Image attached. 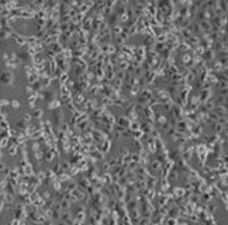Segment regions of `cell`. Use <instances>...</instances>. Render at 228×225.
<instances>
[{
    "label": "cell",
    "mask_w": 228,
    "mask_h": 225,
    "mask_svg": "<svg viewBox=\"0 0 228 225\" xmlns=\"http://www.w3.org/2000/svg\"><path fill=\"white\" fill-rule=\"evenodd\" d=\"M152 90L151 89H142L141 91H139V97H138V103L139 104H142V106H146V103L152 99Z\"/></svg>",
    "instance_id": "1"
},
{
    "label": "cell",
    "mask_w": 228,
    "mask_h": 225,
    "mask_svg": "<svg viewBox=\"0 0 228 225\" xmlns=\"http://www.w3.org/2000/svg\"><path fill=\"white\" fill-rule=\"evenodd\" d=\"M92 138H93V141L96 142V144H100V142H103L106 138H107V134H104L101 129H92Z\"/></svg>",
    "instance_id": "2"
},
{
    "label": "cell",
    "mask_w": 228,
    "mask_h": 225,
    "mask_svg": "<svg viewBox=\"0 0 228 225\" xmlns=\"http://www.w3.org/2000/svg\"><path fill=\"white\" fill-rule=\"evenodd\" d=\"M149 169H151V172H149V173L155 176L156 173H161L162 163H161L159 161H156V159H151V162H149Z\"/></svg>",
    "instance_id": "3"
},
{
    "label": "cell",
    "mask_w": 228,
    "mask_h": 225,
    "mask_svg": "<svg viewBox=\"0 0 228 225\" xmlns=\"http://www.w3.org/2000/svg\"><path fill=\"white\" fill-rule=\"evenodd\" d=\"M0 82H1V83H4V84H11L13 83L11 72H7V71L1 72V73H0Z\"/></svg>",
    "instance_id": "4"
},
{
    "label": "cell",
    "mask_w": 228,
    "mask_h": 225,
    "mask_svg": "<svg viewBox=\"0 0 228 225\" xmlns=\"http://www.w3.org/2000/svg\"><path fill=\"white\" fill-rule=\"evenodd\" d=\"M213 111L218 117H227V106H214Z\"/></svg>",
    "instance_id": "5"
},
{
    "label": "cell",
    "mask_w": 228,
    "mask_h": 225,
    "mask_svg": "<svg viewBox=\"0 0 228 225\" xmlns=\"http://www.w3.org/2000/svg\"><path fill=\"white\" fill-rule=\"evenodd\" d=\"M155 44H156L155 37H152V35H146L145 39H144V46H145L146 49H148V48H153V45Z\"/></svg>",
    "instance_id": "6"
},
{
    "label": "cell",
    "mask_w": 228,
    "mask_h": 225,
    "mask_svg": "<svg viewBox=\"0 0 228 225\" xmlns=\"http://www.w3.org/2000/svg\"><path fill=\"white\" fill-rule=\"evenodd\" d=\"M42 99H44L45 101H52L54 100V93L51 91V90H44V93H42Z\"/></svg>",
    "instance_id": "7"
},
{
    "label": "cell",
    "mask_w": 228,
    "mask_h": 225,
    "mask_svg": "<svg viewBox=\"0 0 228 225\" xmlns=\"http://www.w3.org/2000/svg\"><path fill=\"white\" fill-rule=\"evenodd\" d=\"M62 117H63V114L61 111H55V113H54V120H55V124H57V125H61V124H62Z\"/></svg>",
    "instance_id": "8"
},
{
    "label": "cell",
    "mask_w": 228,
    "mask_h": 225,
    "mask_svg": "<svg viewBox=\"0 0 228 225\" xmlns=\"http://www.w3.org/2000/svg\"><path fill=\"white\" fill-rule=\"evenodd\" d=\"M59 106H61V101H59V100H52V101L49 103L51 109H57V107H59Z\"/></svg>",
    "instance_id": "9"
},
{
    "label": "cell",
    "mask_w": 228,
    "mask_h": 225,
    "mask_svg": "<svg viewBox=\"0 0 228 225\" xmlns=\"http://www.w3.org/2000/svg\"><path fill=\"white\" fill-rule=\"evenodd\" d=\"M41 117H42V110H35L34 118H41Z\"/></svg>",
    "instance_id": "10"
},
{
    "label": "cell",
    "mask_w": 228,
    "mask_h": 225,
    "mask_svg": "<svg viewBox=\"0 0 228 225\" xmlns=\"http://www.w3.org/2000/svg\"><path fill=\"white\" fill-rule=\"evenodd\" d=\"M21 120H24L25 122H30L31 121V116L30 114H24V116H21Z\"/></svg>",
    "instance_id": "11"
},
{
    "label": "cell",
    "mask_w": 228,
    "mask_h": 225,
    "mask_svg": "<svg viewBox=\"0 0 228 225\" xmlns=\"http://www.w3.org/2000/svg\"><path fill=\"white\" fill-rule=\"evenodd\" d=\"M11 106H13V107H19L20 104H19V101H17V100H13V101H11Z\"/></svg>",
    "instance_id": "12"
}]
</instances>
